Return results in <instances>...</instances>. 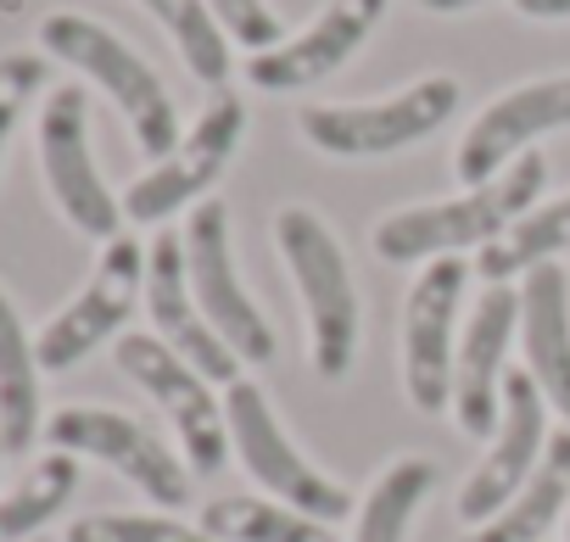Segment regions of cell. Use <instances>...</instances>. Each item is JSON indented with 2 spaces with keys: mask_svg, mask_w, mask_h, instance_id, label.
<instances>
[{
  "mask_svg": "<svg viewBox=\"0 0 570 542\" xmlns=\"http://www.w3.org/2000/svg\"><path fill=\"white\" fill-rule=\"evenodd\" d=\"M274 246L292 268V286L303 303V325H308V364L320 381H347L353 358H358V336H364V308H358V286H353V263L336 240V229L314 213V207H279L274 213Z\"/></svg>",
  "mask_w": 570,
  "mask_h": 542,
  "instance_id": "1",
  "label": "cell"
},
{
  "mask_svg": "<svg viewBox=\"0 0 570 542\" xmlns=\"http://www.w3.org/2000/svg\"><path fill=\"white\" fill-rule=\"evenodd\" d=\"M542 185H548V162H542V151H525L498 179L470 185L464 196L386 213L375 224V252L386 263H436V257H459L470 246H492L520 213L537 207Z\"/></svg>",
  "mask_w": 570,
  "mask_h": 542,
  "instance_id": "2",
  "label": "cell"
},
{
  "mask_svg": "<svg viewBox=\"0 0 570 542\" xmlns=\"http://www.w3.org/2000/svg\"><path fill=\"white\" fill-rule=\"evenodd\" d=\"M40 46H46V57L79 68L90 85H101V90L112 96V107L129 118L135 146H140L151 162H163V157L185 140L179 112H174V96H168V85L157 79V68H151L129 40H118L107 23H96V18H85V12H51V18L40 23Z\"/></svg>",
  "mask_w": 570,
  "mask_h": 542,
  "instance_id": "3",
  "label": "cell"
},
{
  "mask_svg": "<svg viewBox=\"0 0 570 542\" xmlns=\"http://www.w3.org/2000/svg\"><path fill=\"white\" fill-rule=\"evenodd\" d=\"M224 420H229V447H235L240 470L252 475V486H263V497H279L325 525L353 514V492L285 436V425L257 381L240 375L235 386H224Z\"/></svg>",
  "mask_w": 570,
  "mask_h": 542,
  "instance_id": "4",
  "label": "cell"
},
{
  "mask_svg": "<svg viewBox=\"0 0 570 542\" xmlns=\"http://www.w3.org/2000/svg\"><path fill=\"white\" fill-rule=\"evenodd\" d=\"M459 112V79L425 73L381 101H320L297 112V129L325 157H392L431 140Z\"/></svg>",
  "mask_w": 570,
  "mask_h": 542,
  "instance_id": "5",
  "label": "cell"
},
{
  "mask_svg": "<svg viewBox=\"0 0 570 542\" xmlns=\"http://www.w3.org/2000/svg\"><path fill=\"white\" fill-rule=\"evenodd\" d=\"M240 135H246V101L224 85V90H213L202 118L185 129V140L124 190V218L129 224H163V218H174L185 207H202L207 190L235 162Z\"/></svg>",
  "mask_w": 570,
  "mask_h": 542,
  "instance_id": "6",
  "label": "cell"
},
{
  "mask_svg": "<svg viewBox=\"0 0 570 542\" xmlns=\"http://www.w3.org/2000/svg\"><path fill=\"white\" fill-rule=\"evenodd\" d=\"M118 369L168 414L179 453L190 464V475L213 481L229 464V420H224V397H213V381L202 369H190L168 342L157 336H118Z\"/></svg>",
  "mask_w": 570,
  "mask_h": 542,
  "instance_id": "7",
  "label": "cell"
},
{
  "mask_svg": "<svg viewBox=\"0 0 570 542\" xmlns=\"http://www.w3.org/2000/svg\"><path fill=\"white\" fill-rule=\"evenodd\" d=\"M40 168L51 185V201L62 218L90 235V240H118L124 235V201L107 190L96 151H90V101L79 85H57L40 107Z\"/></svg>",
  "mask_w": 570,
  "mask_h": 542,
  "instance_id": "8",
  "label": "cell"
},
{
  "mask_svg": "<svg viewBox=\"0 0 570 542\" xmlns=\"http://www.w3.org/2000/svg\"><path fill=\"white\" fill-rule=\"evenodd\" d=\"M464 257H436L420 268L403 303V392L420 414L453 408V358H459V308L470 286Z\"/></svg>",
  "mask_w": 570,
  "mask_h": 542,
  "instance_id": "9",
  "label": "cell"
},
{
  "mask_svg": "<svg viewBox=\"0 0 570 542\" xmlns=\"http://www.w3.org/2000/svg\"><path fill=\"white\" fill-rule=\"evenodd\" d=\"M46 436L62 447V453H85V459H101L107 470H118L135 492H146L157 509H185L190 503V464L140 420L118 414V408H62L46 420Z\"/></svg>",
  "mask_w": 570,
  "mask_h": 542,
  "instance_id": "10",
  "label": "cell"
},
{
  "mask_svg": "<svg viewBox=\"0 0 570 542\" xmlns=\"http://www.w3.org/2000/svg\"><path fill=\"white\" fill-rule=\"evenodd\" d=\"M185 268H190V292L196 308L207 314V325L224 336V347L240 364H268L274 358V331L263 319V308L252 303L240 268H235V246H229V207L224 201H202L185 218Z\"/></svg>",
  "mask_w": 570,
  "mask_h": 542,
  "instance_id": "11",
  "label": "cell"
},
{
  "mask_svg": "<svg viewBox=\"0 0 570 542\" xmlns=\"http://www.w3.org/2000/svg\"><path fill=\"white\" fill-rule=\"evenodd\" d=\"M140 297H146V246L135 235H118L101 246L85 292L35 336L40 369H73L79 358H90L107 336H118L129 325Z\"/></svg>",
  "mask_w": 570,
  "mask_h": 542,
  "instance_id": "12",
  "label": "cell"
},
{
  "mask_svg": "<svg viewBox=\"0 0 570 542\" xmlns=\"http://www.w3.org/2000/svg\"><path fill=\"white\" fill-rule=\"evenodd\" d=\"M542 453H548V397L537 392V381L525 369H509L503 375L498 431L487 436L481 464L459 486V520L464 525H487L498 509H509L514 492L537 475Z\"/></svg>",
  "mask_w": 570,
  "mask_h": 542,
  "instance_id": "13",
  "label": "cell"
},
{
  "mask_svg": "<svg viewBox=\"0 0 570 542\" xmlns=\"http://www.w3.org/2000/svg\"><path fill=\"white\" fill-rule=\"evenodd\" d=\"M553 129H570V73L525 79V85L492 96L470 118V129H464V140L453 151V174L464 185H487Z\"/></svg>",
  "mask_w": 570,
  "mask_h": 542,
  "instance_id": "14",
  "label": "cell"
},
{
  "mask_svg": "<svg viewBox=\"0 0 570 542\" xmlns=\"http://www.w3.org/2000/svg\"><path fill=\"white\" fill-rule=\"evenodd\" d=\"M386 7L392 0H325V12L303 35H285L274 51L246 57V85H257L268 96H297L308 85H325L364 51V40L381 29Z\"/></svg>",
  "mask_w": 570,
  "mask_h": 542,
  "instance_id": "15",
  "label": "cell"
},
{
  "mask_svg": "<svg viewBox=\"0 0 570 542\" xmlns=\"http://www.w3.org/2000/svg\"><path fill=\"white\" fill-rule=\"evenodd\" d=\"M146 314L157 325V342H168L190 369H202L213 386H235L240 381V358L224 347V336L207 325V314L196 308L190 292V268H185V235L163 229L146 246Z\"/></svg>",
  "mask_w": 570,
  "mask_h": 542,
  "instance_id": "16",
  "label": "cell"
},
{
  "mask_svg": "<svg viewBox=\"0 0 570 542\" xmlns=\"http://www.w3.org/2000/svg\"><path fill=\"white\" fill-rule=\"evenodd\" d=\"M520 331V292L514 286H487L464 336H459V358H453V420L464 436L487 442L498 431L503 414V358L509 342Z\"/></svg>",
  "mask_w": 570,
  "mask_h": 542,
  "instance_id": "17",
  "label": "cell"
},
{
  "mask_svg": "<svg viewBox=\"0 0 570 542\" xmlns=\"http://www.w3.org/2000/svg\"><path fill=\"white\" fill-rule=\"evenodd\" d=\"M520 347L525 375L570 425V275L559 263L531 268L520 286Z\"/></svg>",
  "mask_w": 570,
  "mask_h": 542,
  "instance_id": "18",
  "label": "cell"
},
{
  "mask_svg": "<svg viewBox=\"0 0 570 542\" xmlns=\"http://www.w3.org/2000/svg\"><path fill=\"white\" fill-rule=\"evenodd\" d=\"M564 509H570V425L548 436V453L537 475L514 492V503L498 509L487 525H475L464 542H542Z\"/></svg>",
  "mask_w": 570,
  "mask_h": 542,
  "instance_id": "19",
  "label": "cell"
},
{
  "mask_svg": "<svg viewBox=\"0 0 570 542\" xmlns=\"http://www.w3.org/2000/svg\"><path fill=\"white\" fill-rule=\"evenodd\" d=\"M559 252H570V190L553 196V201H537V207L520 213L492 246H481L475 275H481L487 286H509V280H525L531 268L553 263Z\"/></svg>",
  "mask_w": 570,
  "mask_h": 542,
  "instance_id": "20",
  "label": "cell"
},
{
  "mask_svg": "<svg viewBox=\"0 0 570 542\" xmlns=\"http://www.w3.org/2000/svg\"><path fill=\"white\" fill-rule=\"evenodd\" d=\"M35 436H40V353L12 297L0 292V442H7V453H23Z\"/></svg>",
  "mask_w": 570,
  "mask_h": 542,
  "instance_id": "21",
  "label": "cell"
},
{
  "mask_svg": "<svg viewBox=\"0 0 570 542\" xmlns=\"http://www.w3.org/2000/svg\"><path fill=\"white\" fill-rule=\"evenodd\" d=\"M202 531L213 542H342L325 520L257 492H224L202 503Z\"/></svg>",
  "mask_w": 570,
  "mask_h": 542,
  "instance_id": "22",
  "label": "cell"
},
{
  "mask_svg": "<svg viewBox=\"0 0 570 542\" xmlns=\"http://www.w3.org/2000/svg\"><path fill=\"white\" fill-rule=\"evenodd\" d=\"M436 486V464L431 459H392L375 486L358 503V525L353 542H409V525L425 503V492Z\"/></svg>",
  "mask_w": 570,
  "mask_h": 542,
  "instance_id": "23",
  "label": "cell"
},
{
  "mask_svg": "<svg viewBox=\"0 0 570 542\" xmlns=\"http://www.w3.org/2000/svg\"><path fill=\"white\" fill-rule=\"evenodd\" d=\"M73 486H79V453L51 447V453L18 481V492L0 497V542H35V531H46V525L68 509Z\"/></svg>",
  "mask_w": 570,
  "mask_h": 542,
  "instance_id": "24",
  "label": "cell"
},
{
  "mask_svg": "<svg viewBox=\"0 0 570 542\" xmlns=\"http://www.w3.org/2000/svg\"><path fill=\"white\" fill-rule=\"evenodd\" d=\"M140 7L163 23V35L174 40L179 62H185L207 90H224V85H229V35H224V23L213 18L207 0H140Z\"/></svg>",
  "mask_w": 570,
  "mask_h": 542,
  "instance_id": "25",
  "label": "cell"
},
{
  "mask_svg": "<svg viewBox=\"0 0 570 542\" xmlns=\"http://www.w3.org/2000/svg\"><path fill=\"white\" fill-rule=\"evenodd\" d=\"M68 542H213L179 514H85L68 525Z\"/></svg>",
  "mask_w": 570,
  "mask_h": 542,
  "instance_id": "26",
  "label": "cell"
},
{
  "mask_svg": "<svg viewBox=\"0 0 570 542\" xmlns=\"http://www.w3.org/2000/svg\"><path fill=\"white\" fill-rule=\"evenodd\" d=\"M51 62L40 51H7L0 57V157H7V140L18 129V118L29 112V101L46 90Z\"/></svg>",
  "mask_w": 570,
  "mask_h": 542,
  "instance_id": "27",
  "label": "cell"
},
{
  "mask_svg": "<svg viewBox=\"0 0 570 542\" xmlns=\"http://www.w3.org/2000/svg\"><path fill=\"white\" fill-rule=\"evenodd\" d=\"M207 7L224 23L229 46H246L252 57L257 51H274L285 40V23H279V12L268 7V0H207Z\"/></svg>",
  "mask_w": 570,
  "mask_h": 542,
  "instance_id": "28",
  "label": "cell"
},
{
  "mask_svg": "<svg viewBox=\"0 0 570 542\" xmlns=\"http://www.w3.org/2000/svg\"><path fill=\"white\" fill-rule=\"evenodd\" d=\"M514 12L531 23H564L570 18V0H514Z\"/></svg>",
  "mask_w": 570,
  "mask_h": 542,
  "instance_id": "29",
  "label": "cell"
},
{
  "mask_svg": "<svg viewBox=\"0 0 570 542\" xmlns=\"http://www.w3.org/2000/svg\"><path fill=\"white\" fill-rule=\"evenodd\" d=\"M425 12H442V18H459V12H475V7H487V0H420Z\"/></svg>",
  "mask_w": 570,
  "mask_h": 542,
  "instance_id": "30",
  "label": "cell"
},
{
  "mask_svg": "<svg viewBox=\"0 0 570 542\" xmlns=\"http://www.w3.org/2000/svg\"><path fill=\"white\" fill-rule=\"evenodd\" d=\"M564 542H570V509H564Z\"/></svg>",
  "mask_w": 570,
  "mask_h": 542,
  "instance_id": "31",
  "label": "cell"
},
{
  "mask_svg": "<svg viewBox=\"0 0 570 542\" xmlns=\"http://www.w3.org/2000/svg\"><path fill=\"white\" fill-rule=\"evenodd\" d=\"M0 453H7V442H0Z\"/></svg>",
  "mask_w": 570,
  "mask_h": 542,
  "instance_id": "32",
  "label": "cell"
},
{
  "mask_svg": "<svg viewBox=\"0 0 570 542\" xmlns=\"http://www.w3.org/2000/svg\"><path fill=\"white\" fill-rule=\"evenodd\" d=\"M35 542H46V536H35Z\"/></svg>",
  "mask_w": 570,
  "mask_h": 542,
  "instance_id": "33",
  "label": "cell"
}]
</instances>
